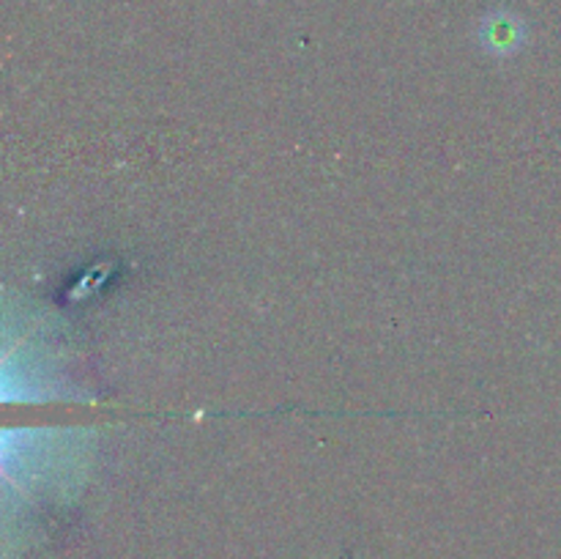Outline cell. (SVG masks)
<instances>
[{"mask_svg":"<svg viewBox=\"0 0 561 559\" xmlns=\"http://www.w3.org/2000/svg\"><path fill=\"white\" fill-rule=\"evenodd\" d=\"M488 36H493L491 42H496L499 47H502V44H507V42H513V36L518 38L520 36V25L518 22H510V16H499L496 22H493L491 27H488Z\"/></svg>","mask_w":561,"mask_h":559,"instance_id":"cell-1","label":"cell"}]
</instances>
